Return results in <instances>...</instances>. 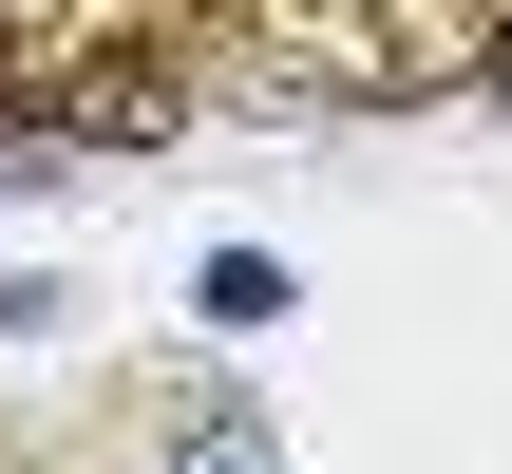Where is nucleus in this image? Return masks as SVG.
Here are the masks:
<instances>
[{
	"instance_id": "obj_1",
	"label": "nucleus",
	"mask_w": 512,
	"mask_h": 474,
	"mask_svg": "<svg viewBox=\"0 0 512 474\" xmlns=\"http://www.w3.org/2000/svg\"><path fill=\"white\" fill-rule=\"evenodd\" d=\"M190 304H209V323H228V342H266V323H285V304H304V285H285V266H266V247H209V285H190Z\"/></svg>"
},
{
	"instance_id": "obj_2",
	"label": "nucleus",
	"mask_w": 512,
	"mask_h": 474,
	"mask_svg": "<svg viewBox=\"0 0 512 474\" xmlns=\"http://www.w3.org/2000/svg\"><path fill=\"white\" fill-rule=\"evenodd\" d=\"M171 474H266V437H247V418H190V456Z\"/></svg>"
}]
</instances>
